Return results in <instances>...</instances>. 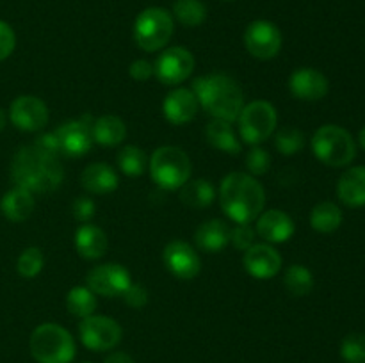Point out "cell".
Returning <instances> with one entry per match:
<instances>
[{"mask_svg":"<svg viewBox=\"0 0 365 363\" xmlns=\"http://www.w3.org/2000/svg\"><path fill=\"white\" fill-rule=\"evenodd\" d=\"M34 196L24 187H14L4 194L2 201H0V210L9 219L11 223H21V221L29 219L34 210Z\"/></svg>","mask_w":365,"mask_h":363,"instance_id":"cell-24","label":"cell"},{"mask_svg":"<svg viewBox=\"0 0 365 363\" xmlns=\"http://www.w3.org/2000/svg\"><path fill=\"white\" fill-rule=\"evenodd\" d=\"M271 157L266 149L259 148V146H253L248 153H246V167L252 174L260 177V174H266L269 169Z\"/></svg>","mask_w":365,"mask_h":363,"instance_id":"cell-36","label":"cell"},{"mask_svg":"<svg viewBox=\"0 0 365 363\" xmlns=\"http://www.w3.org/2000/svg\"><path fill=\"white\" fill-rule=\"evenodd\" d=\"M341 356L348 363H365V335H348L341 344Z\"/></svg>","mask_w":365,"mask_h":363,"instance_id":"cell-35","label":"cell"},{"mask_svg":"<svg viewBox=\"0 0 365 363\" xmlns=\"http://www.w3.org/2000/svg\"><path fill=\"white\" fill-rule=\"evenodd\" d=\"M230 231L232 228L228 226L225 221L221 219H210L200 224L198 230L195 231V241L202 251L207 253H217L221 249L227 248L230 242Z\"/></svg>","mask_w":365,"mask_h":363,"instance_id":"cell-22","label":"cell"},{"mask_svg":"<svg viewBox=\"0 0 365 363\" xmlns=\"http://www.w3.org/2000/svg\"><path fill=\"white\" fill-rule=\"evenodd\" d=\"M118 174L109 164H89L81 174V185L91 194H110L118 189Z\"/></svg>","mask_w":365,"mask_h":363,"instance_id":"cell-20","label":"cell"},{"mask_svg":"<svg viewBox=\"0 0 365 363\" xmlns=\"http://www.w3.org/2000/svg\"><path fill=\"white\" fill-rule=\"evenodd\" d=\"M82 344L91 351H109L121 340V326L110 317L89 315L78 326Z\"/></svg>","mask_w":365,"mask_h":363,"instance_id":"cell-9","label":"cell"},{"mask_svg":"<svg viewBox=\"0 0 365 363\" xmlns=\"http://www.w3.org/2000/svg\"><path fill=\"white\" fill-rule=\"evenodd\" d=\"M359 141H360V146L365 149V127L359 132Z\"/></svg>","mask_w":365,"mask_h":363,"instance_id":"cell-45","label":"cell"},{"mask_svg":"<svg viewBox=\"0 0 365 363\" xmlns=\"http://www.w3.org/2000/svg\"><path fill=\"white\" fill-rule=\"evenodd\" d=\"M337 194L348 206L365 205V166L349 167L337 184Z\"/></svg>","mask_w":365,"mask_h":363,"instance_id":"cell-23","label":"cell"},{"mask_svg":"<svg viewBox=\"0 0 365 363\" xmlns=\"http://www.w3.org/2000/svg\"><path fill=\"white\" fill-rule=\"evenodd\" d=\"M16 46V36L9 23L0 20V60L7 59Z\"/></svg>","mask_w":365,"mask_h":363,"instance_id":"cell-38","label":"cell"},{"mask_svg":"<svg viewBox=\"0 0 365 363\" xmlns=\"http://www.w3.org/2000/svg\"><path fill=\"white\" fill-rule=\"evenodd\" d=\"M91 134L93 141L98 142V144L118 146L127 137V127H125V121L121 117L106 114V116H100L98 120L93 121Z\"/></svg>","mask_w":365,"mask_h":363,"instance_id":"cell-25","label":"cell"},{"mask_svg":"<svg viewBox=\"0 0 365 363\" xmlns=\"http://www.w3.org/2000/svg\"><path fill=\"white\" fill-rule=\"evenodd\" d=\"M207 141L214 146V148L227 152L230 155H237L241 153V142H239L237 134H235L232 123L225 120H212L205 128Z\"/></svg>","mask_w":365,"mask_h":363,"instance_id":"cell-26","label":"cell"},{"mask_svg":"<svg viewBox=\"0 0 365 363\" xmlns=\"http://www.w3.org/2000/svg\"><path fill=\"white\" fill-rule=\"evenodd\" d=\"M274 146L284 155H294L305 146V134L299 128L284 127L274 135Z\"/></svg>","mask_w":365,"mask_h":363,"instance_id":"cell-33","label":"cell"},{"mask_svg":"<svg viewBox=\"0 0 365 363\" xmlns=\"http://www.w3.org/2000/svg\"><path fill=\"white\" fill-rule=\"evenodd\" d=\"M310 224L316 231L331 233L342 224V210L331 201L319 203L310 212Z\"/></svg>","mask_w":365,"mask_h":363,"instance_id":"cell-28","label":"cell"},{"mask_svg":"<svg viewBox=\"0 0 365 363\" xmlns=\"http://www.w3.org/2000/svg\"><path fill=\"white\" fill-rule=\"evenodd\" d=\"M245 45L257 59H273L282 48L280 28L267 20L252 21L245 32Z\"/></svg>","mask_w":365,"mask_h":363,"instance_id":"cell-12","label":"cell"},{"mask_svg":"<svg viewBox=\"0 0 365 363\" xmlns=\"http://www.w3.org/2000/svg\"><path fill=\"white\" fill-rule=\"evenodd\" d=\"M71 210H73L75 219L81 221V223H88L95 216V201L91 198H88V196H78L73 201Z\"/></svg>","mask_w":365,"mask_h":363,"instance_id":"cell-39","label":"cell"},{"mask_svg":"<svg viewBox=\"0 0 365 363\" xmlns=\"http://www.w3.org/2000/svg\"><path fill=\"white\" fill-rule=\"evenodd\" d=\"M146 164H148V160H146L145 152L138 146L128 144L118 153V166L128 177H139V174L145 173Z\"/></svg>","mask_w":365,"mask_h":363,"instance_id":"cell-32","label":"cell"},{"mask_svg":"<svg viewBox=\"0 0 365 363\" xmlns=\"http://www.w3.org/2000/svg\"><path fill=\"white\" fill-rule=\"evenodd\" d=\"M11 178L18 187L27 189L32 194H48L63 184L64 167L59 155L43 152L31 144L14 153Z\"/></svg>","mask_w":365,"mask_h":363,"instance_id":"cell-1","label":"cell"},{"mask_svg":"<svg viewBox=\"0 0 365 363\" xmlns=\"http://www.w3.org/2000/svg\"><path fill=\"white\" fill-rule=\"evenodd\" d=\"M43 253L39 248H27L21 251L20 258L16 262V269L20 276L24 278H34L41 273L43 269Z\"/></svg>","mask_w":365,"mask_h":363,"instance_id":"cell-34","label":"cell"},{"mask_svg":"<svg viewBox=\"0 0 365 363\" xmlns=\"http://www.w3.org/2000/svg\"><path fill=\"white\" fill-rule=\"evenodd\" d=\"M198 98L191 89L178 88L164 98L163 112L170 123L185 125L195 120L198 112Z\"/></svg>","mask_w":365,"mask_h":363,"instance_id":"cell-18","label":"cell"},{"mask_svg":"<svg viewBox=\"0 0 365 363\" xmlns=\"http://www.w3.org/2000/svg\"><path fill=\"white\" fill-rule=\"evenodd\" d=\"M88 288L103 298H123L130 287V273L120 263H103L88 273Z\"/></svg>","mask_w":365,"mask_h":363,"instance_id":"cell-11","label":"cell"},{"mask_svg":"<svg viewBox=\"0 0 365 363\" xmlns=\"http://www.w3.org/2000/svg\"><path fill=\"white\" fill-rule=\"evenodd\" d=\"M75 246H77V251L82 258L96 260L106 255L109 241H107V235L102 228L86 223L75 233Z\"/></svg>","mask_w":365,"mask_h":363,"instance_id":"cell-21","label":"cell"},{"mask_svg":"<svg viewBox=\"0 0 365 363\" xmlns=\"http://www.w3.org/2000/svg\"><path fill=\"white\" fill-rule=\"evenodd\" d=\"M198 103L214 120L235 121L245 107V93L235 78L225 73H210L192 82Z\"/></svg>","mask_w":365,"mask_h":363,"instance_id":"cell-3","label":"cell"},{"mask_svg":"<svg viewBox=\"0 0 365 363\" xmlns=\"http://www.w3.org/2000/svg\"><path fill=\"white\" fill-rule=\"evenodd\" d=\"M328 78L314 68H299L289 78L292 96L305 102H317L328 93Z\"/></svg>","mask_w":365,"mask_h":363,"instance_id":"cell-17","label":"cell"},{"mask_svg":"<svg viewBox=\"0 0 365 363\" xmlns=\"http://www.w3.org/2000/svg\"><path fill=\"white\" fill-rule=\"evenodd\" d=\"M96 305L98 302H96L95 292L89 290L88 287H73L66 295L68 312L75 317H81V319L93 315Z\"/></svg>","mask_w":365,"mask_h":363,"instance_id":"cell-29","label":"cell"},{"mask_svg":"<svg viewBox=\"0 0 365 363\" xmlns=\"http://www.w3.org/2000/svg\"><path fill=\"white\" fill-rule=\"evenodd\" d=\"M103 363H135V362L132 359L130 354H127V352H113L110 356H107Z\"/></svg>","mask_w":365,"mask_h":363,"instance_id":"cell-43","label":"cell"},{"mask_svg":"<svg viewBox=\"0 0 365 363\" xmlns=\"http://www.w3.org/2000/svg\"><path fill=\"white\" fill-rule=\"evenodd\" d=\"M150 174L164 191H177L191 178V160L177 146H160L150 159Z\"/></svg>","mask_w":365,"mask_h":363,"instance_id":"cell-5","label":"cell"},{"mask_svg":"<svg viewBox=\"0 0 365 363\" xmlns=\"http://www.w3.org/2000/svg\"><path fill=\"white\" fill-rule=\"evenodd\" d=\"M163 258L168 270L180 280H192L202 269L196 249L184 241H171L164 248Z\"/></svg>","mask_w":365,"mask_h":363,"instance_id":"cell-15","label":"cell"},{"mask_svg":"<svg viewBox=\"0 0 365 363\" xmlns=\"http://www.w3.org/2000/svg\"><path fill=\"white\" fill-rule=\"evenodd\" d=\"M177 20L185 27H198L205 21L207 7L202 0H177L173 6Z\"/></svg>","mask_w":365,"mask_h":363,"instance_id":"cell-31","label":"cell"},{"mask_svg":"<svg viewBox=\"0 0 365 363\" xmlns=\"http://www.w3.org/2000/svg\"><path fill=\"white\" fill-rule=\"evenodd\" d=\"M123 299L130 308H143L148 302V292H146V288L143 285L130 283V287L125 290Z\"/></svg>","mask_w":365,"mask_h":363,"instance_id":"cell-40","label":"cell"},{"mask_svg":"<svg viewBox=\"0 0 365 363\" xmlns=\"http://www.w3.org/2000/svg\"><path fill=\"white\" fill-rule=\"evenodd\" d=\"M255 235L257 231L253 230L250 224H237L235 228H232L230 242L235 249H239V251H246V249L253 246Z\"/></svg>","mask_w":365,"mask_h":363,"instance_id":"cell-37","label":"cell"},{"mask_svg":"<svg viewBox=\"0 0 365 363\" xmlns=\"http://www.w3.org/2000/svg\"><path fill=\"white\" fill-rule=\"evenodd\" d=\"M220 203L232 221L237 224H250L262 214L266 191L253 174L230 173L221 182Z\"/></svg>","mask_w":365,"mask_h":363,"instance_id":"cell-2","label":"cell"},{"mask_svg":"<svg viewBox=\"0 0 365 363\" xmlns=\"http://www.w3.org/2000/svg\"><path fill=\"white\" fill-rule=\"evenodd\" d=\"M257 233L267 242H285L292 237L294 233V223H292L291 216L282 210H266L257 217Z\"/></svg>","mask_w":365,"mask_h":363,"instance_id":"cell-19","label":"cell"},{"mask_svg":"<svg viewBox=\"0 0 365 363\" xmlns=\"http://www.w3.org/2000/svg\"><path fill=\"white\" fill-rule=\"evenodd\" d=\"M6 123H7V117H6V112H4L2 109H0V132L6 128Z\"/></svg>","mask_w":365,"mask_h":363,"instance_id":"cell-44","label":"cell"},{"mask_svg":"<svg viewBox=\"0 0 365 363\" xmlns=\"http://www.w3.org/2000/svg\"><path fill=\"white\" fill-rule=\"evenodd\" d=\"M11 123L24 132H38L48 123V109L38 96L24 95L13 100L9 109Z\"/></svg>","mask_w":365,"mask_h":363,"instance_id":"cell-14","label":"cell"},{"mask_svg":"<svg viewBox=\"0 0 365 363\" xmlns=\"http://www.w3.org/2000/svg\"><path fill=\"white\" fill-rule=\"evenodd\" d=\"M84 363H89V362H84Z\"/></svg>","mask_w":365,"mask_h":363,"instance_id":"cell-46","label":"cell"},{"mask_svg":"<svg viewBox=\"0 0 365 363\" xmlns=\"http://www.w3.org/2000/svg\"><path fill=\"white\" fill-rule=\"evenodd\" d=\"M128 73H130V77L134 78V80L145 82V80H148L152 75H155V70H153V64L150 63V60L138 59L130 64V68H128Z\"/></svg>","mask_w":365,"mask_h":363,"instance_id":"cell-41","label":"cell"},{"mask_svg":"<svg viewBox=\"0 0 365 363\" xmlns=\"http://www.w3.org/2000/svg\"><path fill=\"white\" fill-rule=\"evenodd\" d=\"M34 146H38V148L43 149V152L53 153V155H61L59 142H57V137H56V134H53V132H50V134L39 135V137L34 141Z\"/></svg>","mask_w":365,"mask_h":363,"instance_id":"cell-42","label":"cell"},{"mask_svg":"<svg viewBox=\"0 0 365 363\" xmlns=\"http://www.w3.org/2000/svg\"><path fill=\"white\" fill-rule=\"evenodd\" d=\"M239 134L248 144H260L271 137L278 123L277 109L269 102L257 100L242 107L239 114Z\"/></svg>","mask_w":365,"mask_h":363,"instance_id":"cell-8","label":"cell"},{"mask_svg":"<svg viewBox=\"0 0 365 363\" xmlns=\"http://www.w3.org/2000/svg\"><path fill=\"white\" fill-rule=\"evenodd\" d=\"M284 285L289 290V294L294 298H303L310 294L314 288V276L305 265H291L284 274Z\"/></svg>","mask_w":365,"mask_h":363,"instance_id":"cell-30","label":"cell"},{"mask_svg":"<svg viewBox=\"0 0 365 363\" xmlns=\"http://www.w3.org/2000/svg\"><path fill=\"white\" fill-rule=\"evenodd\" d=\"M216 198L212 184L207 182L205 178H189L180 187V201L189 209H207Z\"/></svg>","mask_w":365,"mask_h":363,"instance_id":"cell-27","label":"cell"},{"mask_svg":"<svg viewBox=\"0 0 365 363\" xmlns=\"http://www.w3.org/2000/svg\"><path fill=\"white\" fill-rule=\"evenodd\" d=\"M312 152L327 166L342 167L353 162L356 155V144L346 128L337 125H324L314 134Z\"/></svg>","mask_w":365,"mask_h":363,"instance_id":"cell-6","label":"cell"},{"mask_svg":"<svg viewBox=\"0 0 365 363\" xmlns=\"http://www.w3.org/2000/svg\"><path fill=\"white\" fill-rule=\"evenodd\" d=\"M31 352L39 363H70L75 358L73 337L59 324L45 322L32 331Z\"/></svg>","mask_w":365,"mask_h":363,"instance_id":"cell-4","label":"cell"},{"mask_svg":"<svg viewBox=\"0 0 365 363\" xmlns=\"http://www.w3.org/2000/svg\"><path fill=\"white\" fill-rule=\"evenodd\" d=\"M173 18L163 7H148L134 23L135 45L145 52H157L168 45L173 36Z\"/></svg>","mask_w":365,"mask_h":363,"instance_id":"cell-7","label":"cell"},{"mask_svg":"<svg viewBox=\"0 0 365 363\" xmlns=\"http://www.w3.org/2000/svg\"><path fill=\"white\" fill-rule=\"evenodd\" d=\"M91 117L84 116L81 120L68 121L57 128L56 134L57 142H59L61 155L66 157H82L91 149L93 146V134L91 125L89 123Z\"/></svg>","mask_w":365,"mask_h":363,"instance_id":"cell-13","label":"cell"},{"mask_svg":"<svg viewBox=\"0 0 365 363\" xmlns=\"http://www.w3.org/2000/svg\"><path fill=\"white\" fill-rule=\"evenodd\" d=\"M153 70L163 84L177 85L191 77L195 70V57L184 46H171L157 57Z\"/></svg>","mask_w":365,"mask_h":363,"instance_id":"cell-10","label":"cell"},{"mask_svg":"<svg viewBox=\"0 0 365 363\" xmlns=\"http://www.w3.org/2000/svg\"><path fill=\"white\" fill-rule=\"evenodd\" d=\"M245 267L257 280H267L280 273L282 256L273 246L253 244L245 251Z\"/></svg>","mask_w":365,"mask_h":363,"instance_id":"cell-16","label":"cell"}]
</instances>
